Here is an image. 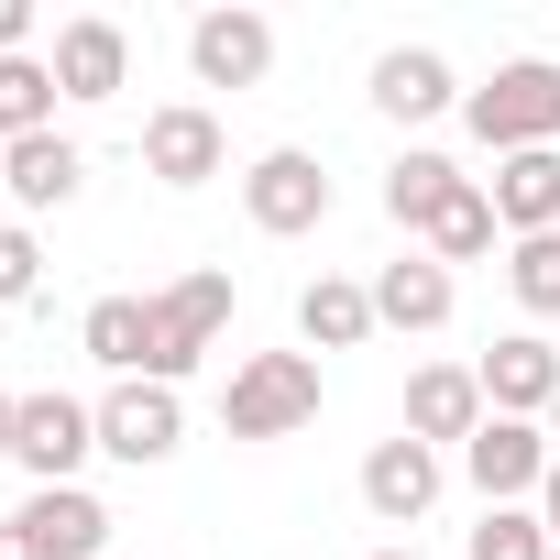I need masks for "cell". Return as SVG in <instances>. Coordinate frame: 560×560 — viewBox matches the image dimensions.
<instances>
[{
	"instance_id": "24",
	"label": "cell",
	"mask_w": 560,
	"mask_h": 560,
	"mask_svg": "<svg viewBox=\"0 0 560 560\" xmlns=\"http://www.w3.org/2000/svg\"><path fill=\"white\" fill-rule=\"evenodd\" d=\"M560 538L538 527V505H483V527L462 538V560H549Z\"/></svg>"
},
{
	"instance_id": "1",
	"label": "cell",
	"mask_w": 560,
	"mask_h": 560,
	"mask_svg": "<svg viewBox=\"0 0 560 560\" xmlns=\"http://www.w3.org/2000/svg\"><path fill=\"white\" fill-rule=\"evenodd\" d=\"M462 121H472V143L505 165V154H549L560 143V67L549 56H516V67H494V89H462Z\"/></svg>"
},
{
	"instance_id": "9",
	"label": "cell",
	"mask_w": 560,
	"mask_h": 560,
	"mask_svg": "<svg viewBox=\"0 0 560 560\" xmlns=\"http://www.w3.org/2000/svg\"><path fill=\"white\" fill-rule=\"evenodd\" d=\"M231 165V132H220V110H198V100H165L154 121H143V176L154 187H209Z\"/></svg>"
},
{
	"instance_id": "30",
	"label": "cell",
	"mask_w": 560,
	"mask_h": 560,
	"mask_svg": "<svg viewBox=\"0 0 560 560\" xmlns=\"http://www.w3.org/2000/svg\"><path fill=\"white\" fill-rule=\"evenodd\" d=\"M374 560H418V549H374Z\"/></svg>"
},
{
	"instance_id": "10",
	"label": "cell",
	"mask_w": 560,
	"mask_h": 560,
	"mask_svg": "<svg viewBox=\"0 0 560 560\" xmlns=\"http://www.w3.org/2000/svg\"><path fill=\"white\" fill-rule=\"evenodd\" d=\"M187 67H198V89H264L275 23H264V12H198V23H187Z\"/></svg>"
},
{
	"instance_id": "26",
	"label": "cell",
	"mask_w": 560,
	"mask_h": 560,
	"mask_svg": "<svg viewBox=\"0 0 560 560\" xmlns=\"http://www.w3.org/2000/svg\"><path fill=\"white\" fill-rule=\"evenodd\" d=\"M45 287V253H34V231L23 220H0V308H23Z\"/></svg>"
},
{
	"instance_id": "31",
	"label": "cell",
	"mask_w": 560,
	"mask_h": 560,
	"mask_svg": "<svg viewBox=\"0 0 560 560\" xmlns=\"http://www.w3.org/2000/svg\"><path fill=\"white\" fill-rule=\"evenodd\" d=\"M549 451H560V407H549Z\"/></svg>"
},
{
	"instance_id": "2",
	"label": "cell",
	"mask_w": 560,
	"mask_h": 560,
	"mask_svg": "<svg viewBox=\"0 0 560 560\" xmlns=\"http://www.w3.org/2000/svg\"><path fill=\"white\" fill-rule=\"evenodd\" d=\"M319 418V352H253L220 385V429L231 440H298Z\"/></svg>"
},
{
	"instance_id": "16",
	"label": "cell",
	"mask_w": 560,
	"mask_h": 560,
	"mask_svg": "<svg viewBox=\"0 0 560 560\" xmlns=\"http://www.w3.org/2000/svg\"><path fill=\"white\" fill-rule=\"evenodd\" d=\"M483 198H494L505 242H538V231H560V143H549V154H505Z\"/></svg>"
},
{
	"instance_id": "8",
	"label": "cell",
	"mask_w": 560,
	"mask_h": 560,
	"mask_svg": "<svg viewBox=\"0 0 560 560\" xmlns=\"http://www.w3.org/2000/svg\"><path fill=\"white\" fill-rule=\"evenodd\" d=\"M100 451V407H78V396H23V418H12V462L34 472V483H78V462Z\"/></svg>"
},
{
	"instance_id": "3",
	"label": "cell",
	"mask_w": 560,
	"mask_h": 560,
	"mask_svg": "<svg viewBox=\"0 0 560 560\" xmlns=\"http://www.w3.org/2000/svg\"><path fill=\"white\" fill-rule=\"evenodd\" d=\"M220 330H231V275L198 264V275H176L165 298H143V374L154 385L198 374V352H220Z\"/></svg>"
},
{
	"instance_id": "11",
	"label": "cell",
	"mask_w": 560,
	"mask_h": 560,
	"mask_svg": "<svg viewBox=\"0 0 560 560\" xmlns=\"http://www.w3.org/2000/svg\"><path fill=\"white\" fill-rule=\"evenodd\" d=\"M472 374H483V407H494V418H538V429H549V407H560V352H549L538 330H505Z\"/></svg>"
},
{
	"instance_id": "27",
	"label": "cell",
	"mask_w": 560,
	"mask_h": 560,
	"mask_svg": "<svg viewBox=\"0 0 560 560\" xmlns=\"http://www.w3.org/2000/svg\"><path fill=\"white\" fill-rule=\"evenodd\" d=\"M0 56H34V0H0Z\"/></svg>"
},
{
	"instance_id": "5",
	"label": "cell",
	"mask_w": 560,
	"mask_h": 560,
	"mask_svg": "<svg viewBox=\"0 0 560 560\" xmlns=\"http://www.w3.org/2000/svg\"><path fill=\"white\" fill-rule=\"evenodd\" d=\"M176 440H187V396H176V385L132 374V385H110V396H100V451H110V462L154 472V462H176Z\"/></svg>"
},
{
	"instance_id": "15",
	"label": "cell",
	"mask_w": 560,
	"mask_h": 560,
	"mask_svg": "<svg viewBox=\"0 0 560 560\" xmlns=\"http://www.w3.org/2000/svg\"><path fill=\"white\" fill-rule=\"evenodd\" d=\"M451 308H462V287H451V264H429V253H396L374 275V330H451Z\"/></svg>"
},
{
	"instance_id": "18",
	"label": "cell",
	"mask_w": 560,
	"mask_h": 560,
	"mask_svg": "<svg viewBox=\"0 0 560 560\" xmlns=\"http://www.w3.org/2000/svg\"><path fill=\"white\" fill-rule=\"evenodd\" d=\"M462 89H451V56H429V45H396V56H374V110L385 121H440Z\"/></svg>"
},
{
	"instance_id": "32",
	"label": "cell",
	"mask_w": 560,
	"mask_h": 560,
	"mask_svg": "<svg viewBox=\"0 0 560 560\" xmlns=\"http://www.w3.org/2000/svg\"><path fill=\"white\" fill-rule=\"evenodd\" d=\"M549 560H560V549H549Z\"/></svg>"
},
{
	"instance_id": "6",
	"label": "cell",
	"mask_w": 560,
	"mask_h": 560,
	"mask_svg": "<svg viewBox=\"0 0 560 560\" xmlns=\"http://www.w3.org/2000/svg\"><path fill=\"white\" fill-rule=\"evenodd\" d=\"M549 462H560V451H549V429H538V418H483V429L462 440V472H472V494H483V505H516V494L538 505Z\"/></svg>"
},
{
	"instance_id": "22",
	"label": "cell",
	"mask_w": 560,
	"mask_h": 560,
	"mask_svg": "<svg viewBox=\"0 0 560 560\" xmlns=\"http://www.w3.org/2000/svg\"><path fill=\"white\" fill-rule=\"evenodd\" d=\"M78 341H89V363H110V374L132 385V374H143V298H89Z\"/></svg>"
},
{
	"instance_id": "21",
	"label": "cell",
	"mask_w": 560,
	"mask_h": 560,
	"mask_svg": "<svg viewBox=\"0 0 560 560\" xmlns=\"http://www.w3.org/2000/svg\"><path fill=\"white\" fill-rule=\"evenodd\" d=\"M56 67L45 56H0V143H34V132H56Z\"/></svg>"
},
{
	"instance_id": "19",
	"label": "cell",
	"mask_w": 560,
	"mask_h": 560,
	"mask_svg": "<svg viewBox=\"0 0 560 560\" xmlns=\"http://www.w3.org/2000/svg\"><path fill=\"white\" fill-rule=\"evenodd\" d=\"M298 341H308V352H363V341H374V287H352V275H308Z\"/></svg>"
},
{
	"instance_id": "28",
	"label": "cell",
	"mask_w": 560,
	"mask_h": 560,
	"mask_svg": "<svg viewBox=\"0 0 560 560\" xmlns=\"http://www.w3.org/2000/svg\"><path fill=\"white\" fill-rule=\"evenodd\" d=\"M538 527L560 538V462H549V483H538Z\"/></svg>"
},
{
	"instance_id": "12",
	"label": "cell",
	"mask_w": 560,
	"mask_h": 560,
	"mask_svg": "<svg viewBox=\"0 0 560 560\" xmlns=\"http://www.w3.org/2000/svg\"><path fill=\"white\" fill-rule=\"evenodd\" d=\"M56 89L67 100H121V78H132V34L110 23V12H78V23H56Z\"/></svg>"
},
{
	"instance_id": "29",
	"label": "cell",
	"mask_w": 560,
	"mask_h": 560,
	"mask_svg": "<svg viewBox=\"0 0 560 560\" xmlns=\"http://www.w3.org/2000/svg\"><path fill=\"white\" fill-rule=\"evenodd\" d=\"M12 418H23V396H0V462H12Z\"/></svg>"
},
{
	"instance_id": "13",
	"label": "cell",
	"mask_w": 560,
	"mask_h": 560,
	"mask_svg": "<svg viewBox=\"0 0 560 560\" xmlns=\"http://www.w3.org/2000/svg\"><path fill=\"white\" fill-rule=\"evenodd\" d=\"M363 505H374L385 527H418V516L440 505V451H429V440H407V429H396V440H374V451H363Z\"/></svg>"
},
{
	"instance_id": "20",
	"label": "cell",
	"mask_w": 560,
	"mask_h": 560,
	"mask_svg": "<svg viewBox=\"0 0 560 560\" xmlns=\"http://www.w3.org/2000/svg\"><path fill=\"white\" fill-rule=\"evenodd\" d=\"M462 187H472V176H462L451 154H396V165H385V220L429 242V231H440V209H451Z\"/></svg>"
},
{
	"instance_id": "14",
	"label": "cell",
	"mask_w": 560,
	"mask_h": 560,
	"mask_svg": "<svg viewBox=\"0 0 560 560\" xmlns=\"http://www.w3.org/2000/svg\"><path fill=\"white\" fill-rule=\"evenodd\" d=\"M483 418H494V407H483V374H472V363H418V374H407V440L440 451V440H472Z\"/></svg>"
},
{
	"instance_id": "4",
	"label": "cell",
	"mask_w": 560,
	"mask_h": 560,
	"mask_svg": "<svg viewBox=\"0 0 560 560\" xmlns=\"http://www.w3.org/2000/svg\"><path fill=\"white\" fill-rule=\"evenodd\" d=\"M0 560H110V505L89 483H34L0 516Z\"/></svg>"
},
{
	"instance_id": "7",
	"label": "cell",
	"mask_w": 560,
	"mask_h": 560,
	"mask_svg": "<svg viewBox=\"0 0 560 560\" xmlns=\"http://www.w3.org/2000/svg\"><path fill=\"white\" fill-rule=\"evenodd\" d=\"M242 209H253V231H275V242L319 231V220H330V176H319V154H298V143L253 154V176H242Z\"/></svg>"
},
{
	"instance_id": "25",
	"label": "cell",
	"mask_w": 560,
	"mask_h": 560,
	"mask_svg": "<svg viewBox=\"0 0 560 560\" xmlns=\"http://www.w3.org/2000/svg\"><path fill=\"white\" fill-rule=\"evenodd\" d=\"M505 287H516V308H527V319H560V231L505 242Z\"/></svg>"
},
{
	"instance_id": "23",
	"label": "cell",
	"mask_w": 560,
	"mask_h": 560,
	"mask_svg": "<svg viewBox=\"0 0 560 560\" xmlns=\"http://www.w3.org/2000/svg\"><path fill=\"white\" fill-rule=\"evenodd\" d=\"M494 231H505V220H494V198H483V187H462V198L440 209V231H429V264H483V253H494Z\"/></svg>"
},
{
	"instance_id": "17",
	"label": "cell",
	"mask_w": 560,
	"mask_h": 560,
	"mask_svg": "<svg viewBox=\"0 0 560 560\" xmlns=\"http://www.w3.org/2000/svg\"><path fill=\"white\" fill-rule=\"evenodd\" d=\"M0 187H12L23 209H67L89 187V154L67 132H34V143H0Z\"/></svg>"
}]
</instances>
